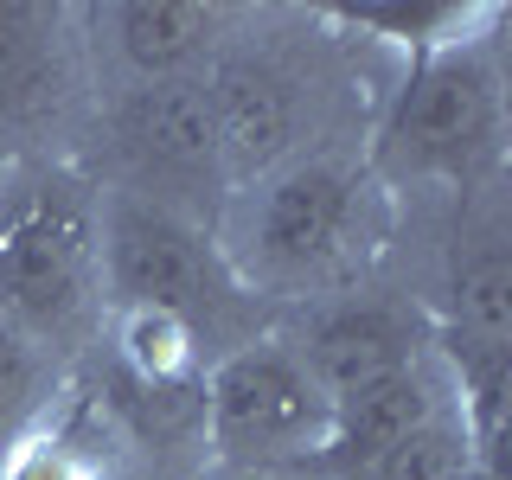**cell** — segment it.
<instances>
[{"label": "cell", "instance_id": "8", "mask_svg": "<svg viewBox=\"0 0 512 480\" xmlns=\"http://www.w3.org/2000/svg\"><path fill=\"white\" fill-rule=\"evenodd\" d=\"M282 340L301 352V365L320 378L327 397H346L352 384H372L397 365L436 352V327H429L423 295H391L378 282H359L346 295L308 301V308H288Z\"/></svg>", "mask_w": 512, "mask_h": 480}, {"label": "cell", "instance_id": "16", "mask_svg": "<svg viewBox=\"0 0 512 480\" xmlns=\"http://www.w3.org/2000/svg\"><path fill=\"white\" fill-rule=\"evenodd\" d=\"M0 480H103V461L52 416L45 429H32L26 442L0 455Z\"/></svg>", "mask_w": 512, "mask_h": 480}, {"label": "cell", "instance_id": "4", "mask_svg": "<svg viewBox=\"0 0 512 480\" xmlns=\"http://www.w3.org/2000/svg\"><path fill=\"white\" fill-rule=\"evenodd\" d=\"M333 397L282 340L263 327L231 352H218L199 378V442L212 474H301L327 480Z\"/></svg>", "mask_w": 512, "mask_h": 480}, {"label": "cell", "instance_id": "3", "mask_svg": "<svg viewBox=\"0 0 512 480\" xmlns=\"http://www.w3.org/2000/svg\"><path fill=\"white\" fill-rule=\"evenodd\" d=\"M96 205L84 160H20L0 180V314L52 352L103 320Z\"/></svg>", "mask_w": 512, "mask_h": 480}, {"label": "cell", "instance_id": "12", "mask_svg": "<svg viewBox=\"0 0 512 480\" xmlns=\"http://www.w3.org/2000/svg\"><path fill=\"white\" fill-rule=\"evenodd\" d=\"M455 404V384H448V365L442 352H423V359L397 365L372 384H352L346 397H333V436H327V480H340L365 461H378L384 448H397L404 436L442 416Z\"/></svg>", "mask_w": 512, "mask_h": 480}, {"label": "cell", "instance_id": "1", "mask_svg": "<svg viewBox=\"0 0 512 480\" xmlns=\"http://www.w3.org/2000/svg\"><path fill=\"white\" fill-rule=\"evenodd\" d=\"M384 192L365 173V154L340 141H314L263 180L237 186L212 224L224 269L263 308H308L372 282V256L384 244Z\"/></svg>", "mask_w": 512, "mask_h": 480}, {"label": "cell", "instance_id": "14", "mask_svg": "<svg viewBox=\"0 0 512 480\" xmlns=\"http://www.w3.org/2000/svg\"><path fill=\"white\" fill-rule=\"evenodd\" d=\"M58 416V352L0 314V455Z\"/></svg>", "mask_w": 512, "mask_h": 480}, {"label": "cell", "instance_id": "5", "mask_svg": "<svg viewBox=\"0 0 512 480\" xmlns=\"http://www.w3.org/2000/svg\"><path fill=\"white\" fill-rule=\"evenodd\" d=\"M96 276H103V314L116 308L180 314L218 352L250 340V333H237V314H256V301L224 269L218 237L192 218L103 192V205H96Z\"/></svg>", "mask_w": 512, "mask_h": 480}, {"label": "cell", "instance_id": "13", "mask_svg": "<svg viewBox=\"0 0 512 480\" xmlns=\"http://www.w3.org/2000/svg\"><path fill=\"white\" fill-rule=\"evenodd\" d=\"M103 327H109V352H116L122 378L141 397H199V378L212 365V352H205V340L180 314L116 308V314H103Z\"/></svg>", "mask_w": 512, "mask_h": 480}, {"label": "cell", "instance_id": "6", "mask_svg": "<svg viewBox=\"0 0 512 480\" xmlns=\"http://www.w3.org/2000/svg\"><path fill=\"white\" fill-rule=\"evenodd\" d=\"M96 141H103V167H90V180L103 192L160 205V212L192 218L205 231L218 224L231 186H224L205 77H160V84L109 90L103 116H96Z\"/></svg>", "mask_w": 512, "mask_h": 480}, {"label": "cell", "instance_id": "17", "mask_svg": "<svg viewBox=\"0 0 512 480\" xmlns=\"http://www.w3.org/2000/svg\"><path fill=\"white\" fill-rule=\"evenodd\" d=\"M205 480H301V474H205Z\"/></svg>", "mask_w": 512, "mask_h": 480}, {"label": "cell", "instance_id": "2", "mask_svg": "<svg viewBox=\"0 0 512 480\" xmlns=\"http://www.w3.org/2000/svg\"><path fill=\"white\" fill-rule=\"evenodd\" d=\"M500 26V20H493ZM493 26L423 52L397 71L372 135H365V173L384 192H474L500 186L506 167V58Z\"/></svg>", "mask_w": 512, "mask_h": 480}, {"label": "cell", "instance_id": "10", "mask_svg": "<svg viewBox=\"0 0 512 480\" xmlns=\"http://www.w3.org/2000/svg\"><path fill=\"white\" fill-rule=\"evenodd\" d=\"M237 13L205 0H109L77 7V32H90L84 52L116 64L122 84H160V77H199L224 52Z\"/></svg>", "mask_w": 512, "mask_h": 480}, {"label": "cell", "instance_id": "9", "mask_svg": "<svg viewBox=\"0 0 512 480\" xmlns=\"http://www.w3.org/2000/svg\"><path fill=\"white\" fill-rule=\"evenodd\" d=\"M500 186L455 199L442 276L423 295L442 352H512V244Z\"/></svg>", "mask_w": 512, "mask_h": 480}, {"label": "cell", "instance_id": "15", "mask_svg": "<svg viewBox=\"0 0 512 480\" xmlns=\"http://www.w3.org/2000/svg\"><path fill=\"white\" fill-rule=\"evenodd\" d=\"M468 468H487V461H480V448L468 436L461 404H448L442 416H429L416 436H404L397 448H384L378 461H365V468H352L340 480H461Z\"/></svg>", "mask_w": 512, "mask_h": 480}, {"label": "cell", "instance_id": "18", "mask_svg": "<svg viewBox=\"0 0 512 480\" xmlns=\"http://www.w3.org/2000/svg\"><path fill=\"white\" fill-rule=\"evenodd\" d=\"M461 480H500V468H468Z\"/></svg>", "mask_w": 512, "mask_h": 480}, {"label": "cell", "instance_id": "11", "mask_svg": "<svg viewBox=\"0 0 512 480\" xmlns=\"http://www.w3.org/2000/svg\"><path fill=\"white\" fill-rule=\"evenodd\" d=\"M84 84V32L71 7H0V135L52 122Z\"/></svg>", "mask_w": 512, "mask_h": 480}, {"label": "cell", "instance_id": "7", "mask_svg": "<svg viewBox=\"0 0 512 480\" xmlns=\"http://www.w3.org/2000/svg\"><path fill=\"white\" fill-rule=\"evenodd\" d=\"M205 103H212V135L224 160V186H250L269 167L314 148V77L288 52L263 39L231 32L224 52L205 64Z\"/></svg>", "mask_w": 512, "mask_h": 480}]
</instances>
